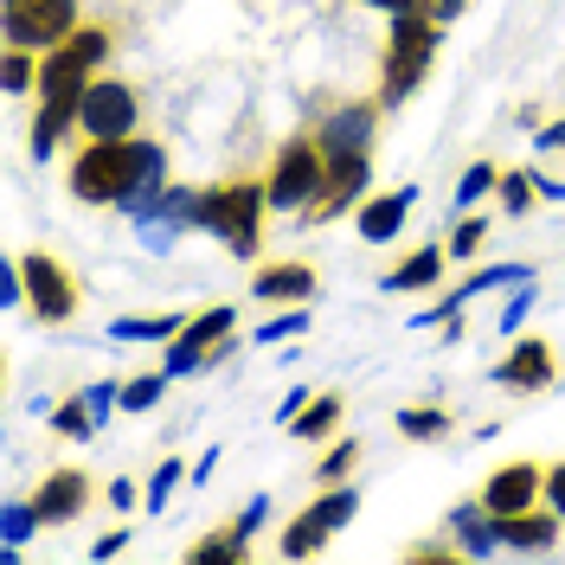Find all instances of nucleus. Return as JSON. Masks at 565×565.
<instances>
[{
  "label": "nucleus",
  "instance_id": "1",
  "mask_svg": "<svg viewBox=\"0 0 565 565\" xmlns=\"http://www.w3.org/2000/svg\"><path fill=\"white\" fill-rule=\"evenodd\" d=\"M264 206H270L264 180H218L206 193H193V232L225 238L232 257H257L264 250Z\"/></svg>",
  "mask_w": 565,
  "mask_h": 565
},
{
  "label": "nucleus",
  "instance_id": "2",
  "mask_svg": "<svg viewBox=\"0 0 565 565\" xmlns=\"http://www.w3.org/2000/svg\"><path fill=\"white\" fill-rule=\"evenodd\" d=\"M161 141H84L77 148V161H71V200H84V206H122V193L136 186L141 161L154 154Z\"/></svg>",
  "mask_w": 565,
  "mask_h": 565
},
{
  "label": "nucleus",
  "instance_id": "3",
  "mask_svg": "<svg viewBox=\"0 0 565 565\" xmlns=\"http://www.w3.org/2000/svg\"><path fill=\"white\" fill-rule=\"evenodd\" d=\"M270 206L277 212H316V200L328 193V148L321 136H289L270 161Z\"/></svg>",
  "mask_w": 565,
  "mask_h": 565
},
{
  "label": "nucleus",
  "instance_id": "4",
  "mask_svg": "<svg viewBox=\"0 0 565 565\" xmlns=\"http://www.w3.org/2000/svg\"><path fill=\"white\" fill-rule=\"evenodd\" d=\"M437 58V13H398L386 39V77H380V104H405L424 84V71Z\"/></svg>",
  "mask_w": 565,
  "mask_h": 565
},
{
  "label": "nucleus",
  "instance_id": "5",
  "mask_svg": "<svg viewBox=\"0 0 565 565\" xmlns=\"http://www.w3.org/2000/svg\"><path fill=\"white\" fill-rule=\"evenodd\" d=\"M141 122V104L122 77H90L84 104H77V141H129Z\"/></svg>",
  "mask_w": 565,
  "mask_h": 565
},
{
  "label": "nucleus",
  "instance_id": "6",
  "mask_svg": "<svg viewBox=\"0 0 565 565\" xmlns=\"http://www.w3.org/2000/svg\"><path fill=\"white\" fill-rule=\"evenodd\" d=\"M0 20H7V45L52 52V45H65L77 33V0H7Z\"/></svg>",
  "mask_w": 565,
  "mask_h": 565
},
{
  "label": "nucleus",
  "instance_id": "7",
  "mask_svg": "<svg viewBox=\"0 0 565 565\" xmlns=\"http://www.w3.org/2000/svg\"><path fill=\"white\" fill-rule=\"evenodd\" d=\"M20 277H26V309H33L39 321H71L77 316V282H71V270L58 264V257H45V250L20 257Z\"/></svg>",
  "mask_w": 565,
  "mask_h": 565
},
{
  "label": "nucleus",
  "instance_id": "8",
  "mask_svg": "<svg viewBox=\"0 0 565 565\" xmlns=\"http://www.w3.org/2000/svg\"><path fill=\"white\" fill-rule=\"evenodd\" d=\"M366 180H373V161H366V148H341V154H328V193L316 200V212H302L309 225L321 218H341L348 206L366 200Z\"/></svg>",
  "mask_w": 565,
  "mask_h": 565
},
{
  "label": "nucleus",
  "instance_id": "9",
  "mask_svg": "<svg viewBox=\"0 0 565 565\" xmlns=\"http://www.w3.org/2000/svg\"><path fill=\"white\" fill-rule=\"evenodd\" d=\"M232 321H238V309H232V302H218V309H206L200 321H186V328H180L174 341H168V380L206 373V348L232 334Z\"/></svg>",
  "mask_w": 565,
  "mask_h": 565
},
{
  "label": "nucleus",
  "instance_id": "10",
  "mask_svg": "<svg viewBox=\"0 0 565 565\" xmlns=\"http://www.w3.org/2000/svg\"><path fill=\"white\" fill-rule=\"evenodd\" d=\"M546 494V469L540 462H508V469H494L489 489H482V501H489V514L501 521V514H521V508H533Z\"/></svg>",
  "mask_w": 565,
  "mask_h": 565
},
{
  "label": "nucleus",
  "instance_id": "11",
  "mask_svg": "<svg viewBox=\"0 0 565 565\" xmlns=\"http://www.w3.org/2000/svg\"><path fill=\"white\" fill-rule=\"evenodd\" d=\"M418 200V186H398V193H373V200H360L353 212V232L366 238V245H392L398 232H405V212Z\"/></svg>",
  "mask_w": 565,
  "mask_h": 565
},
{
  "label": "nucleus",
  "instance_id": "12",
  "mask_svg": "<svg viewBox=\"0 0 565 565\" xmlns=\"http://www.w3.org/2000/svg\"><path fill=\"white\" fill-rule=\"evenodd\" d=\"M39 521L45 527H65V521H77L84 508H90V482L77 476V469H58V476H45V489L33 494Z\"/></svg>",
  "mask_w": 565,
  "mask_h": 565
},
{
  "label": "nucleus",
  "instance_id": "13",
  "mask_svg": "<svg viewBox=\"0 0 565 565\" xmlns=\"http://www.w3.org/2000/svg\"><path fill=\"white\" fill-rule=\"evenodd\" d=\"M501 546H521V553H546L559 540V514L553 508H521V514H501Z\"/></svg>",
  "mask_w": 565,
  "mask_h": 565
},
{
  "label": "nucleus",
  "instance_id": "14",
  "mask_svg": "<svg viewBox=\"0 0 565 565\" xmlns=\"http://www.w3.org/2000/svg\"><path fill=\"white\" fill-rule=\"evenodd\" d=\"M373 122H380V104H341L328 122H321V148H328V154L366 148V141H373Z\"/></svg>",
  "mask_w": 565,
  "mask_h": 565
},
{
  "label": "nucleus",
  "instance_id": "15",
  "mask_svg": "<svg viewBox=\"0 0 565 565\" xmlns=\"http://www.w3.org/2000/svg\"><path fill=\"white\" fill-rule=\"evenodd\" d=\"M494 380L514 392H540L553 380V348L546 341H521V348L508 353V366H494Z\"/></svg>",
  "mask_w": 565,
  "mask_h": 565
},
{
  "label": "nucleus",
  "instance_id": "16",
  "mask_svg": "<svg viewBox=\"0 0 565 565\" xmlns=\"http://www.w3.org/2000/svg\"><path fill=\"white\" fill-rule=\"evenodd\" d=\"M450 533H457V546L469 559H489L494 546H501V527H494L489 501H462L457 514H450Z\"/></svg>",
  "mask_w": 565,
  "mask_h": 565
},
{
  "label": "nucleus",
  "instance_id": "17",
  "mask_svg": "<svg viewBox=\"0 0 565 565\" xmlns=\"http://www.w3.org/2000/svg\"><path fill=\"white\" fill-rule=\"evenodd\" d=\"M250 296L257 302H309L316 296V270L309 264H270V270H257Z\"/></svg>",
  "mask_w": 565,
  "mask_h": 565
},
{
  "label": "nucleus",
  "instance_id": "18",
  "mask_svg": "<svg viewBox=\"0 0 565 565\" xmlns=\"http://www.w3.org/2000/svg\"><path fill=\"white\" fill-rule=\"evenodd\" d=\"M444 264H450V250H444V245H424V250H412L398 270H386V289H430V282L444 277Z\"/></svg>",
  "mask_w": 565,
  "mask_h": 565
},
{
  "label": "nucleus",
  "instance_id": "19",
  "mask_svg": "<svg viewBox=\"0 0 565 565\" xmlns=\"http://www.w3.org/2000/svg\"><path fill=\"white\" fill-rule=\"evenodd\" d=\"M309 521H316L321 533H334V527H348L353 514H360V489H348V482H328V494H321L316 508H302Z\"/></svg>",
  "mask_w": 565,
  "mask_h": 565
},
{
  "label": "nucleus",
  "instance_id": "20",
  "mask_svg": "<svg viewBox=\"0 0 565 565\" xmlns=\"http://www.w3.org/2000/svg\"><path fill=\"white\" fill-rule=\"evenodd\" d=\"M39 65H45V52H33V45H7V65H0L7 97H26V90H39Z\"/></svg>",
  "mask_w": 565,
  "mask_h": 565
},
{
  "label": "nucleus",
  "instance_id": "21",
  "mask_svg": "<svg viewBox=\"0 0 565 565\" xmlns=\"http://www.w3.org/2000/svg\"><path fill=\"white\" fill-rule=\"evenodd\" d=\"M334 424H341V398H334V392H321V398H309V405H302V418H289V430H296L302 444H321Z\"/></svg>",
  "mask_w": 565,
  "mask_h": 565
},
{
  "label": "nucleus",
  "instance_id": "22",
  "mask_svg": "<svg viewBox=\"0 0 565 565\" xmlns=\"http://www.w3.org/2000/svg\"><path fill=\"white\" fill-rule=\"evenodd\" d=\"M186 316H129V321H109V334L116 341H174Z\"/></svg>",
  "mask_w": 565,
  "mask_h": 565
},
{
  "label": "nucleus",
  "instance_id": "23",
  "mask_svg": "<svg viewBox=\"0 0 565 565\" xmlns=\"http://www.w3.org/2000/svg\"><path fill=\"white\" fill-rule=\"evenodd\" d=\"M398 430H405L412 444H437V437L450 430V412H444V405H412V412H398Z\"/></svg>",
  "mask_w": 565,
  "mask_h": 565
},
{
  "label": "nucleus",
  "instance_id": "24",
  "mask_svg": "<svg viewBox=\"0 0 565 565\" xmlns=\"http://www.w3.org/2000/svg\"><path fill=\"white\" fill-rule=\"evenodd\" d=\"M501 282H533V264H494V270H482V277L462 282L457 296L469 302V296H489V289H501Z\"/></svg>",
  "mask_w": 565,
  "mask_h": 565
},
{
  "label": "nucleus",
  "instance_id": "25",
  "mask_svg": "<svg viewBox=\"0 0 565 565\" xmlns=\"http://www.w3.org/2000/svg\"><path fill=\"white\" fill-rule=\"evenodd\" d=\"M0 521H7V546H13V553H20V546H26V540H33V527H45V521H39V508L33 501H7V514H0Z\"/></svg>",
  "mask_w": 565,
  "mask_h": 565
},
{
  "label": "nucleus",
  "instance_id": "26",
  "mask_svg": "<svg viewBox=\"0 0 565 565\" xmlns=\"http://www.w3.org/2000/svg\"><path fill=\"white\" fill-rule=\"evenodd\" d=\"M52 430H58V437H90V430H97L90 398H65V405H58V418H52Z\"/></svg>",
  "mask_w": 565,
  "mask_h": 565
},
{
  "label": "nucleus",
  "instance_id": "27",
  "mask_svg": "<svg viewBox=\"0 0 565 565\" xmlns=\"http://www.w3.org/2000/svg\"><path fill=\"white\" fill-rule=\"evenodd\" d=\"M321 546H328V533H321L309 514H296V527L282 533V553H289V559H309V553H321Z\"/></svg>",
  "mask_w": 565,
  "mask_h": 565
},
{
  "label": "nucleus",
  "instance_id": "28",
  "mask_svg": "<svg viewBox=\"0 0 565 565\" xmlns=\"http://www.w3.org/2000/svg\"><path fill=\"white\" fill-rule=\"evenodd\" d=\"M180 476H193L180 457H168L161 469H154V482H148V514H161V508H168V494L180 489Z\"/></svg>",
  "mask_w": 565,
  "mask_h": 565
},
{
  "label": "nucleus",
  "instance_id": "29",
  "mask_svg": "<svg viewBox=\"0 0 565 565\" xmlns=\"http://www.w3.org/2000/svg\"><path fill=\"white\" fill-rule=\"evenodd\" d=\"M494 193H501V212H508V218H521V212L533 206V174H501Z\"/></svg>",
  "mask_w": 565,
  "mask_h": 565
},
{
  "label": "nucleus",
  "instance_id": "30",
  "mask_svg": "<svg viewBox=\"0 0 565 565\" xmlns=\"http://www.w3.org/2000/svg\"><path fill=\"white\" fill-rule=\"evenodd\" d=\"M353 462H360V437H341V444H334V450H328V457H321V482H348V469Z\"/></svg>",
  "mask_w": 565,
  "mask_h": 565
},
{
  "label": "nucleus",
  "instance_id": "31",
  "mask_svg": "<svg viewBox=\"0 0 565 565\" xmlns=\"http://www.w3.org/2000/svg\"><path fill=\"white\" fill-rule=\"evenodd\" d=\"M186 559H193V565H200V559H245V540H238L232 527H225V533H206V540H200Z\"/></svg>",
  "mask_w": 565,
  "mask_h": 565
},
{
  "label": "nucleus",
  "instance_id": "32",
  "mask_svg": "<svg viewBox=\"0 0 565 565\" xmlns=\"http://www.w3.org/2000/svg\"><path fill=\"white\" fill-rule=\"evenodd\" d=\"M161 386H168L161 373H148V380H129V386H122V412H154V405H161Z\"/></svg>",
  "mask_w": 565,
  "mask_h": 565
},
{
  "label": "nucleus",
  "instance_id": "33",
  "mask_svg": "<svg viewBox=\"0 0 565 565\" xmlns=\"http://www.w3.org/2000/svg\"><path fill=\"white\" fill-rule=\"evenodd\" d=\"M482 238H489V225H482V218H462L457 232H450V257H457V264H469V257H476V250H482Z\"/></svg>",
  "mask_w": 565,
  "mask_h": 565
},
{
  "label": "nucleus",
  "instance_id": "34",
  "mask_svg": "<svg viewBox=\"0 0 565 565\" xmlns=\"http://www.w3.org/2000/svg\"><path fill=\"white\" fill-rule=\"evenodd\" d=\"M494 180H501V174H494L489 161H476V168H469V174H462V186H457V212H469V206H476V200H482V193H489Z\"/></svg>",
  "mask_w": 565,
  "mask_h": 565
},
{
  "label": "nucleus",
  "instance_id": "35",
  "mask_svg": "<svg viewBox=\"0 0 565 565\" xmlns=\"http://www.w3.org/2000/svg\"><path fill=\"white\" fill-rule=\"evenodd\" d=\"M302 328H309V316H302V302H289V316L264 321V328H257V341H289V334H302Z\"/></svg>",
  "mask_w": 565,
  "mask_h": 565
},
{
  "label": "nucleus",
  "instance_id": "36",
  "mask_svg": "<svg viewBox=\"0 0 565 565\" xmlns=\"http://www.w3.org/2000/svg\"><path fill=\"white\" fill-rule=\"evenodd\" d=\"M264 514H270V501H264V494H250V508H245V514H238V521H232V533H238V540H245V546H250V533L264 527Z\"/></svg>",
  "mask_w": 565,
  "mask_h": 565
},
{
  "label": "nucleus",
  "instance_id": "37",
  "mask_svg": "<svg viewBox=\"0 0 565 565\" xmlns=\"http://www.w3.org/2000/svg\"><path fill=\"white\" fill-rule=\"evenodd\" d=\"M360 7H380L386 20H398V13H430V0H360Z\"/></svg>",
  "mask_w": 565,
  "mask_h": 565
},
{
  "label": "nucleus",
  "instance_id": "38",
  "mask_svg": "<svg viewBox=\"0 0 565 565\" xmlns=\"http://www.w3.org/2000/svg\"><path fill=\"white\" fill-rule=\"evenodd\" d=\"M546 501H553V514L565 521V462H553V469H546Z\"/></svg>",
  "mask_w": 565,
  "mask_h": 565
},
{
  "label": "nucleus",
  "instance_id": "39",
  "mask_svg": "<svg viewBox=\"0 0 565 565\" xmlns=\"http://www.w3.org/2000/svg\"><path fill=\"white\" fill-rule=\"evenodd\" d=\"M527 309H533V289L521 282V296H514V302H508V316H501V334H508V328H521V321H527Z\"/></svg>",
  "mask_w": 565,
  "mask_h": 565
},
{
  "label": "nucleus",
  "instance_id": "40",
  "mask_svg": "<svg viewBox=\"0 0 565 565\" xmlns=\"http://www.w3.org/2000/svg\"><path fill=\"white\" fill-rule=\"evenodd\" d=\"M109 508H136V482H109Z\"/></svg>",
  "mask_w": 565,
  "mask_h": 565
},
{
  "label": "nucleus",
  "instance_id": "41",
  "mask_svg": "<svg viewBox=\"0 0 565 565\" xmlns=\"http://www.w3.org/2000/svg\"><path fill=\"white\" fill-rule=\"evenodd\" d=\"M122 546H129V533H104V540H97V559H116Z\"/></svg>",
  "mask_w": 565,
  "mask_h": 565
},
{
  "label": "nucleus",
  "instance_id": "42",
  "mask_svg": "<svg viewBox=\"0 0 565 565\" xmlns=\"http://www.w3.org/2000/svg\"><path fill=\"white\" fill-rule=\"evenodd\" d=\"M533 193H540V200H565V180H546V174H533Z\"/></svg>",
  "mask_w": 565,
  "mask_h": 565
},
{
  "label": "nucleus",
  "instance_id": "43",
  "mask_svg": "<svg viewBox=\"0 0 565 565\" xmlns=\"http://www.w3.org/2000/svg\"><path fill=\"white\" fill-rule=\"evenodd\" d=\"M540 148H565V122H546L540 129Z\"/></svg>",
  "mask_w": 565,
  "mask_h": 565
},
{
  "label": "nucleus",
  "instance_id": "44",
  "mask_svg": "<svg viewBox=\"0 0 565 565\" xmlns=\"http://www.w3.org/2000/svg\"><path fill=\"white\" fill-rule=\"evenodd\" d=\"M462 7H469V0H430V13H437V20H457Z\"/></svg>",
  "mask_w": 565,
  "mask_h": 565
}]
</instances>
